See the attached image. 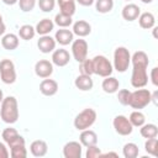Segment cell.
<instances>
[{"mask_svg": "<svg viewBox=\"0 0 158 158\" xmlns=\"http://www.w3.org/2000/svg\"><path fill=\"white\" fill-rule=\"evenodd\" d=\"M131 62L133 65L131 74V85L136 89L144 88L148 83V73H147V67L149 64L148 56L143 51H137L131 57Z\"/></svg>", "mask_w": 158, "mask_h": 158, "instance_id": "1", "label": "cell"}, {"mask_svg": "<svg viewBox=\"0 0 158 158\" xmlns=\"http://www.w3.org/2000/svg\"><path fill=\"white\" fill-rule=\"evenodd\" d=\"M0 117L6 123H15L19 118V105L15 96H6L1 101Z\"/></svg>", "mask_w": 158, "mask_h": 158, "instance_id": "2", "label": "cell"}, {"mask_svg": "<svg viewBox=\"0 0 158 158\" xmlns=\"http://www.w3.org/2000/svg\"><path fill=\"white\" fill-rule=\"evenodd\" d=\"M96 121V111L91 107H86L80 111L74 118V127L78 131L90 128Z\"/></svg>", "mask_w": 158, "mask_h": 158, "instance_id": "3", "label": "cell"}, {"mask_svg": "<svg viewBox=\"0 0 158 158\" xmlns=\"http://www.w3.org/2000/svg\"><path fill=\"white\" fill-rule=\"evenodd\" d=\"M131 64V54L130 51L126 47H117L114 52V68L120 72L123 73L128 69Z\"/></svg>", "mask_w": 158, "mask_h": 158, "instance_id": "4", "label": "cell"}, {"mask_svg": "<svg viewBox=\"0 0 158 158\" xmlns=\"http://www.w3.org/2000/svg\"><path fill=\"white\" fill-rule=\"evenodd\" d=\"M151 91L148 89H137L136 91L131 93V98H130V106L136 109V110H141L143 107H146L149 102H151Z\"/></svg>", "mask_w": 158, "mask_h": 158, "instance_id": "5", "label": "cell"}, {"mask_svg": "<svg viewBox=\"0 0 158 158\" xmlns=\"http://www.w3.org/2000/svg\"><path fill=\"white\" fill-rule=\"evenodd\" d=\"M93 65H94V74L100 75L102 78L109 77L112 74L114 67L111 62L105 57V56H95L93 58Z\"/></svg>", "mask_w": 158, "mask_h": 158, "instance_id": "6", "label": "cell"}, {"mask_svg": "<svg viewBox=\"0 0 158 158\" xmlns=\"http://www.w3.org/2000/svg\"><path fill=\"white\" fill-rule=\"evenodd\" d=\"M0 78L5 84H12L16 81V70L12 60L2 59L0 62Z\"/></svg>", "mask_w": 158, "mask_h": 158, "instance_id": "7", "label": "cell"}, {"mask_svg": "<svg viewBox=\"0 0 158 158\" xmlns=\"http://www.w3.org/2000/svg\"><path fill=\"white\" fill-rule=\"evenodd\" d=\"M72 54L78 63L86 59V57H88V42L85 40H83L81 37H79L78 40H74L72 42Z\"/></svg>", "mask_w": 158, "mask_h": 158, "instance_id": "8", "label": "cell"}, {"mask_svg": "<svg viewBox=\"0 0 158 158\" xmlns=\"http://www.w3.org/2000/svg\"><path fill=\"white\" fill-rule=\"evenodd\" d=\"M112 125H114V128L115 131L121 135V136H128L132 133V130H133V126L131 125L130 120L123 116V115H117L115 116L114 121H112Z\"/></svg>", "mask_w": 158, "mask_h": 158, "instance_id": "9", "label": "cell"}, {"mask_svg": "<svg viewBox=\"0 0 158 158\" xmlns=\"http://www.w3.org/2000/svg\"><path fill=\"white\" fill-rule=\"evenodd\" d=\"M2 139L5 141V143L9 147H14V146H19V144H25V138L19 135V132L14 128V127H6L2 133Z\"/></svg>", "mask_w": 158, "mask_h": 158, "instance_id": "10", "label": "cell"}, {"mask_svg": "<svg viewBox=\"0 0 158 158\" xmlns=\"http://www.w3.org/2000/svg\"><path fill=\"white\" fill-rule=\"evenodd\" d=\"M35 73L37 77L42 79L49 78L53 73V63L47 59H40L35 64Z\"/></svg>", "mask_w": 158, "mask_h": 158, "instance_id": "11", "label": "cell"}, {"mask_svg": "<svg viewBox=\"0 0 158 158\" xmlns=\"http://www.w3.org/2000/svg\"><path fill=\"white\" fill-rule=\"evenodd\" d=\"M81 143L77 141L67 142L63 147V156L65 158H80L81 157Z\"/></svg>", "mask_w": 158, "mask_h": 158, "instance_id": "12", "label": "cell"}, {"mask_svg": "<svg viewBox=\"0 0 158 158\" xmlns=\"http://www.w3.org/2000/svg\"><path fill=\"white\" fill-rule=\"evenodd\" d=\"M70 60V54L67 49L59 48L54 49L52 53V63L57 67H65Z\"/></svg>", "mask_w": 158, "mask_h": 158, "instance_id": "13", "label": "cell"}, {"mask_svg": "<svg viewBox=\"0 0 158 158\" xmlns=\"http://www.w3.org/2000/svg\"><path fill=\"white\" fill-rule=\"evenodd\" d=\"M56 43L57 42L53 37H51L49 35H44L41 36L40 40L37 41V47L42 53H49L56 49Z\"/></svg>", "mask_w": 158, "mask_h": 158, "instance_id": "14", "label": "cell"}, {"mask_svg": "<svg viewBox=\"0 0 158 158\" xmlns=\"http://www.w3.org/2000/svg\"><path fill=\"white\" fill-rule=\"evenodd\" d=\"M40 91L44 96H53L58 91V83L56 80H53V79L46 78L40 84Z\"/></svg>", "mask_w": 158, "mask_h": 158, "instance_id": "15", "label": "cell"}, {"mask_svg": "<svg viewBox=\"0 0 158 158\" xmlns=\"http://www.w3.org/2000/svg\"><path fill=\"white\" fill-rule=\"evenodd\" d=\"M121 14L126 21H135L138 19V16L141 14V9L136 4H127L123 6Z\"/></svg>", "mask_w": 158, "mask_h": 158, "instance_id": "16", "label": "cell"}, {"mask_svg": "<svg viewBox=\"0 0 158 158\" xmlns=\"http://www.w3.org/2000/svg\"><path fill=\"white\" fill-rule=\"evenodd\" d=\"M56 42H58L62 46H67L74 41V33L68 28H60L54 35Z\"/></svg>", "mask_w": 158, "mask_h": 158, "instance_id": "17", "label": "cell"}, {"mask_svg": "<svg viewBox=\"0 0 158 158\" xmlns=\"http://www.w3.org/2000/svg\"><path fill=\"white\" fill-rule=\"evenodd\" d=\"M74 35H77L78 37H85L88 35H90L91 32V26L89 22L84 21V20H78L77 22L73 23V31Z\"/></svg>", "mask_w": 158, "mask_h": 158, "instance_id": "18", "label": "cell"}, {"mask_svg": "<svg viewBox=\"0 0 158 158\" xmlns=\"http://www.w3.org/2000/svg\"><path fill=\"white\" fill-rule=\"evenodd\" d=\"M79 141L81 143V146L89 147V146H94L98 143V135L93 131V130H83L80 136H79Z\"/></svg>", "mask_w": 158, "mask_h": 158, "instance_id": "19", "label": "cell"}, {"mask_svg": "<svg viewBox=\"0 0 158 158\" xmlns=\"http://www.w3.org/2000/svg\"><path fill=\"white\" fill-rule=\"evenodd\" d=\"M74 85L77 86V89L81 90V91H88V90H91L93 86H94V83H93V79L90 75H84V74H80L75 78L74 80Z\"/></svg>", "mask_w": 158, "mask_h": 158, "instance_id": "20", "label": "cell"}, {"mask_svg": "<svg viewBox=\"0 0 158 158\" xmlns=\"http://www.w3.org/2000/svg\"><path fill=\"white\" fill-rule=\"evenodd\" d=\"M30 151H31L32 156H35V157H43L48 152V146L43 139H36L31 143Z\"/></svg>", "mask_w": 158, "mask_h": 158, "instance_id": "21", "label": "cell"}, {"mask_svg": "<svg viewBox=\"0 0 158 158\" xmlns=\"http://www.w3.org/2000/svg\"><path fill=\"white\" fill-rule=\"evenodd\" d=\"M101 88H102V90H104L105 93H107V94H114V93H116V91L118 90V88H120V81H118V79H116L115 77L109 75V77H105V79L102 80Z\"/></svg>", "mask_w": 158, "mask_h": 158, "instance_id": "22", "label": "cell"}, {"mask_svg": "<svg viewBox=\"0 0 158 158\" xmlns=\"http://www.w3.org/2000/svg\"><path fill=\"white\" fill-rule=\"evenodd\" d=\"M1 46L7 51H14L19 47V36L15 33H6L1 38Z\"/></svg>", "mask_w": 158, "mask_h": 158, "instance_id": "23", "label": "cell"}, {"mask_svg": "<svg viewBox=\"0 0 158 158\" xmlns=\"http://www.w3.org/2000/svg\"><path fill=\"white\" fill-rule=\"evenodd\" d=\"M54 27V22L49 19H42L40 20V22H37L35 30H36V33L41 35V36H44V35H48Z\"/></svg>", "mask_w": 158, "mask_h": 158, "instance_id": "24", "label": "cell"}, {"mask_svg": "<svg viewBox=\"0 0 158 158\" xmlns=\"http://www.w3.org/2000/svg\"><path fill=\"white\" fill-rule=\"evenodd\" d=\"M138 23L144 30H149V28L154 27V23H156L154 15L152 12H148V11L139 14V16H138Z\"/></svg>", "mask_w": 158, "mask_h": 158, "instance_id": "25", "label": "cell"}, {"mask_svg": "<svg viewBox=\"0 0 158 158\" xmlns=\"http://www.w3.org/2000/svg\"><path fill=\"white\" fill-rule=\"evenodd\" d=\"M59 6V12L73 16L75 12V0H57Z\"/></svg>", "mask_w": 158, "mask_h": 158, "instance_id": "26", "label": "cell"}, {"mask_svg": "<svg viewBox=\"0 0 158 158\" xmlns=\"http://www.w3.org/2000/svg\"><path fill=\"white\" fill-rule=\"evenodd\" d=\"M139 133L144 138H152L157 137L158 135V127L154 123H143L139 128Z\"/></svg>", "mask_w": 158, "mask_h": 158, "instance_id": "27", "label": "cell"}, {"mask_svg": "<svg viewBox=\"0 0 158 158\" xmlns=\"http://www.w3.org/2000/svg\"><path fill=\"white\" fill-rule=\"evenodd\" d=\"M35 35H36V30L31 25H22L19 30V37L25 40V41L32 40L35 37Z\"/></svg>", "mask_w": 158, "mask_h": 158, "instance_id": "28", "label": "cell"}, {"mask_svg": "<svg viewBox=\"0 0 158 158\" xmlns=\"http://www.w3.org/2000/svg\"><path fill=\"white\" fill-rule=\"evenodd\" d=\"M122 153H123L125 158H136L138 156V153H139V149H138V146L136 143L128 142V143H126L123 146Z\"/></svg>", "mask_w": 158, "mask_h": 158, "instance_id": "29", "label": "cell"}, {"mask_svg": "<svg viewBox=\"0 0 158 158\" xmlns=\"http://www.w3.org/2000/svg\"><path fill=\"white\" fill-rule=\"evenodd\" d=\"M114 7V0H96L95 9L100 14H107Z\"/></svg>", "mask_w": 158, "mask_h": 158, "instance_id": "30", "label": "cell"}, {"mask_svg": "<svg viewBox=\"0 0 158 158\" xmlns=\"http://www.w3.org/2000/svg\"><path fill=\"white\" fill-rule=\"evenodd\" d=\"M128 120L133 127H141L146 122V116L139 110H135L133 112H131Z\"/></svg>", "mask_w": 158, "mask_h": 158, "instance_id": "31", "label": "cell"}, {"mask_svg": "<svg viewBox=\"0 0 158 158\" xmlns=\"http://www.w3.org/2000/svg\"><path fill=\"white\" fill-rule=\"evenodd\" d=\"M72 22H73L72 16L65 15V14H62V12L57 14L56 17H54V23H56L57 26H59L60 28H67V27H69V26L72 25Z\"/></svg>", "mask_w": 158, "mask_h": 158, "instance_id": "32", "label": "cell"}, {"mask_svg": "<svg viewBox=\"0 0 158 158\" xmlns=\"http://www.w3.org/2000/svg\"><path fill=\"white\" fill-rule=\"evenodd\" d=\"M79 70H80V74H84V75H93L94 74V65H93V59H84L83 62H80V65H79Z\"/></svg>", "mask_w": 158, "mask_h": 158, "instance_id": "33", "label": "cell"}, {"mask_svg": "<svg viewBox=\"0 0 158 158\" xmlns=\"http://www.w3.org/2000/svg\"><path fill=\"white\" fill-rule=\"evenodd\" d=\"M10 156L12 158H26L27 157V149L25 144H19L10 147Z\"/></svg>", "mask_w": 158, "mask_h": 158, "instance_id": "34", "label": "cell"}, {"mask_svg": "<svg viewBox=\"0 0 158 158\" xmlns=\"http://www.w3.org/2000/svg\"><path fill=\"white\" fill-rule=\"evenodd\" d=\"M157 144H158V141L156 137H152V138H147L146 143H144V149L148 154H152V156H156L157 154Z\"/></svg>", "mask_w": 158, "mask_h": 158, "instance_id": "35", "label": "cell"}, {"mask_svg": "<svg viewBox=\"0 0 158 158\" xmlns=\"http://www.w3.org/2000/svg\"><path fill=\"white\" fill-rule=\"evenodd\" d=\"M56 6V0H38V7L43 12H51Z\"/></svg>", "mask_w": 158, "mask_h": 158, "instance_id": "36", "label": "cell"}, {"mask_svg": "<svg viewBox=\"0 0 158 158\" xmlns=\"http://www.w3.org/2000/svg\"><path fill=\"white\" fill-rule=\"evenodd\" d=\"M130 98H131V91L127 89H121L117 93V99L118 102L122 105H128L130 104Z\"/></svg>", "mask_w": 158, "mask_h": 158, "instance_id": "37", "label": "cell"}, {"mask_svg": "<svg viewBox=\"0 0 158 158\" xmlns=\"http://www.w3.org/2000/svg\"><path fill=\"white\" fill-rule=\"evenodd\" d=\"M19 6L20 10L23 12H30L33 10L35 5H36V0H19Z\"/></svg>", "mask_w": 158, "mask_h": 158, "instance_id": "38", "label": "cell"}, {"mask_svg": "<svg viewBox=\"0 0 158 158\" xmlns=\"http://www.w3.org/2000/svg\"><path fill=\"white\" fill-rule=\"evenodd\" d=\"M100 154H101V151L96 144L86 147V153H85L86 158H96V157H100Z\"/></svg>", "mask_w": 158, "mask_h": 158, "instance_id": "39", "label": "cell"}, {"mask_svg": "<svg viewBox=\"0 0 158 158\" xmlns=\"http://www.w3.org/2000/svg\"><path fill=\"white\" fill-rule=\"evenodd\" d=\"M149 75H151V81H152V84H153L154 86H157V85H158V68H157V67L152 68Z\"/></svg>", "mask_w": 158, "mask_h": 158, "instance_id": "40", "label": "cell"}, {"mask_svg": "<svg viewBox=\"0 0 158 158\" xmlns=\"http://www.w3.org/2000/svg\"><path fill=\"white\" fill-rule=\"evenodd\" d=\"M9 156H10V153L6 148V146L2 142H0V158H7Z\"/></svg>", "mask_w": 158, "mask_h": 158, "instance_id": "41", "label": "cell"}, {"mask_svg": "<svg viewBox=\"0 0 158 158\" xmlns=\"http://www.w3.org/2000/svg\"><path fill=\"white\" fill-rule=\"evenodd\" d=\"M75 1H78V2H79L80 5H83V6H90V5L94 4L95 0H75Z\"/></svg>", "mask_w": 158, "mask_h": 158, "instance_id": "42", "label": "cell"}, {"mask_svg": "<svg viewBox=\"0 0 158 158\" xmlns=\"http://www.w3.org/2000/svg\"><path fill=\"white\" fill-rule=\"evenodd\" d=\"M5 31H6V26H5L4 21H2V16L0 15V36H2L5 33Z\"/></svg>", "mask_w": 158, "mask_h": 158, "instance_id": "43", "label": "cell"}, {"mask_svg": "<svg viewBox=\"0 0 158 158\" xmlns=\"http://www.w3.org/2000/svg\"><path fill=\"white\" fill-rule=\"evenodd\" d=\"M110 156H112V157H117L118 154L115 153V152H107V153H101V154H100V157H110Z\"/></svg>", "mask_w": 158, "mask_h": 158, "instance_id": "44", "label": "cell"}, {"mask_svg": "<svg viewBox=\"0 0 158 158\" xmlns=\"http://www.w3.org/2000/svg\"><path fill=\"white\" fill-rule=\"evenodd\" d=\"M4 4H6V5H15L19 0H1Z\"/></svg>", "mask_w": 158, "mask_h": 158, "instance_id": "45", "label": "cell"}, {"mask_svg": "<svg viewBox=\"0 0 158 158\" xmlns=\"http://www.w3.org/2000/svg\"><path fill=\"white\" fill-rule=\"evenodd\" d=\"M2 99H4V94H2V90L0 89V104H1V101H2Z\"/></svg>", "mask_w": 158, "mask_h": 158, "instance_id": "46", "label": "cell"}, {"mask_svg": "<svg viewBox=\"0 0 158 158\" xmlns=\"http://www.w3.org/2000/svg\"><path fill=\"white\" fill-rule=\"evenodd\" d=\"M142 2H144V4H149V2H152L153 0H141Z\"/></svg>", "mask_w": 158, "mask_h": 158, "instance_id": "47", "label": "cell"}, {"mask_svg": "<svg viewBox=\"0 0 158 158\" xmlns=\"http://www.w3.org/2000/svg\"><path fill=\"white\" fill-rule=\"evenodd\" d=\"M126 1H128V0H126Z\"/></svg>", "mask_w": 158, "mask_h": 158, "instance_id": "48", "label": "cell"}]
</instances>
